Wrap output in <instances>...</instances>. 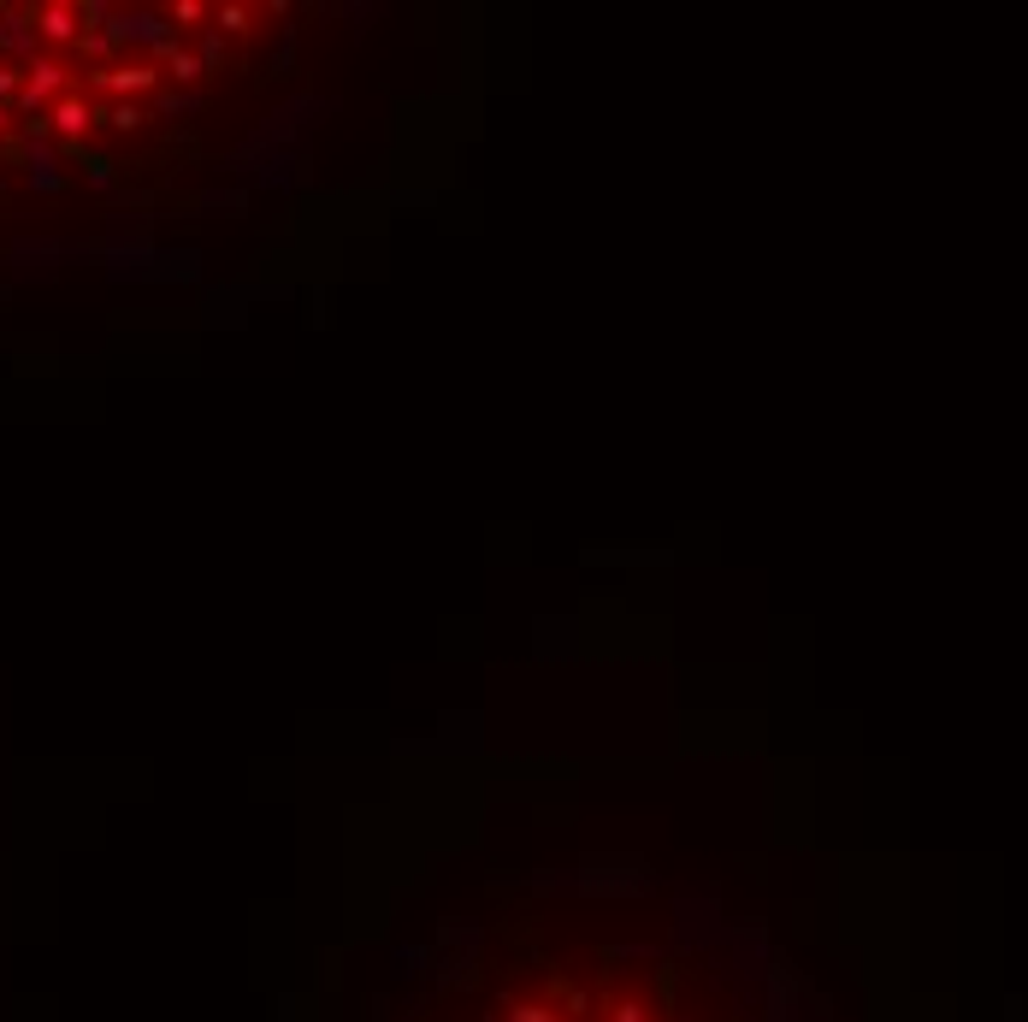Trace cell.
Listing matches in <instances>:
<instances>
[{"label":"cell","instance_id":"obj_1","mask_svg":"<svg viewBox=\"0 0 1028 1022\" xmlns=\"http://www.w3.org/2000/svg\"><path fill=\"white\" fill-rule=\"evenodd\" d=\"M597 1017H603V1022H656V1011H650V999H644V993L627 987V993H609Z\"/></svg>","mask_w":1028,"mask_h":1022},{"label":"cell","instance_id":"obj_2","mask_svg":"<svg viewBox=\"0 0 1028 1022\" xmlns=\"http://www.w3.org/2000/svg\"><path fill=\"white\" fill-rule=\"evenodd\" d=\"M54 125H60L65 136H77V130L89 125V101H83V95H71V101H60V119H54Z\"/></svg>","mask_w":1028,"mask_h":1022},{"label":"cell","instance_id":"obj_3","mask_svg":"<svg viewBox=\"0 0 1028 1022\" xmlns=\"http://www.w3.org/2000/svg\"><path fill=\"white\" fill-rule=\"evenodd\" d=\"M42 36H54V42H71V36H77V24H71L65 6H48V12H42Z\"/></svg>","mask_w":1028,"mask_h":1022},{"label":"cell","instance_id":"obj_4","mask_svg":"<svg viewBox=\"0 0 1028 1022\" xmlns=\"http://www.w3.org/2000/svg\"><path fill=\"white\" fill-rule=\"evenodd\" d=\"M509 1022H562V1017H556L544 999H520V1005L509 1011Z\"/></svg>","mask_w":1028,"mask_h":1022},{"label":"cell","instance_id":"obj_5","mask_svg":"<svg viewBox=\"0 0 1028 1022\" xmlns=\"http://www.w3.org/2000/svg\"><path fill=\"white\" fill-rule=\"evenodd\" d=\"M219 24H225V30H249V12H243V6H225Z\"/></svg>","mask_w":1028,"mask_h":1022}]
</instances>
